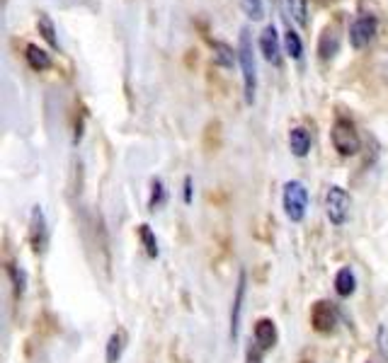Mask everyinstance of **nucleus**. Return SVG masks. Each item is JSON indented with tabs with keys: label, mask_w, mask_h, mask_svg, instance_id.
<instances>
[{
	"label": "nucleus",
	"mask_w": 388,
	"mask_h": 363,
	"mask_svg": "<svg viewBox=\"0 0 388 363\" xmlns=\"http://www.w3.org/2000/svg\"><path fill=\"white\" fill-rule=\"evenodd\" d=\"M139 240L141 245H144L146 254L148 257H158V240H156V233L151 230V226H139Z\"/></svg>",
	"instance_id": "obj_20"
},
{
	"label": "nucleus",
	"mask_w": 388,
	"mask_h": 363,
	"mask_svg": "<svg viewBox=\"0 0 388 363\" xmlns=\"http://www.w3.org/2000/svg\"><path fill=\"white\" fill-rule=\"evenodd\" d=\"M10 279H13V291H15V298H20V295L24 293V284H27V276H24V272L20 267H10Z\"/></svg>",
	"instance_id": "obj_23"
},
{
	"label": "nucleus",
	"mask_w": 388,
	"mask_h": 363,
	"mask_svg": "<svg viewBox=\"0 0 388 363\" xmlns=\"http://www.w3.org/2000/svg\"><path fill=\"white\" fill-rule=\"evenodd\" d=\"M330 143L342 157H352L361 150V138L350 119H335L330 129Z\"/></svg>",
	"instance_id": "obj_2"
},
{
	"label": "nucleus",
	"mask_w": 388,
	"mask_h": 363,
	"mask_svg": "<svg viewBox=\"0 0 388 363\" xmlns=\"http://www.w3.org/2000/svg\"><path fill=\"white\" fill-rule=\"evenodd\" d=\"M238 61H241V70H243L245 102L253 105L255 95H258V61H255L253 34H250L248 27H243L241 37H238Z\"/></svg>",
	"instance_id": "obj_1"
},
{
	"label": "nucleus",
	"mask_w": 388,
	"mask_h": 363,
	"mask_svg": "<svg viewBox=\"0 0 388 363\" xmlns=\"http://www.w3.org/2000/svg\"><path fill=\"white\" fill-rule=\"evenodd\" d=\"M289 148L296 157H306L311 150V134L304 129V126H294L289 131Z\"/></svg>",
	"instance_id": "obj_13"
},
{
	"label": "nucleus",
	"mask_w": 388,
	"mask_h": 363,
	"mask_svg": "<svg viewBox=\"0 0 388 363\" xmlns=\"http://www.w3.org/2000/svg\"><path fill=\"white\" fill-rule=\"evenodd\" d=\"M163 203H165V187H163L161 180H153L151 182V201H148V206H151V211H156V208H161Z\"/></svg>",
	"instance_id": "obj_22"
},
{
	"label": "nucleus",
	"mask_w": 388,
	"mask_h": 363,
	"mask_svg": "<svg viewBox=\"0 0 388 363\" xmlns=\"http://www.w3.org/2000/svg\"><path fill=\"white\" fill-rule=\"evenodd\" d=\"M284 213L291 223H301L306 218V211H308V189L304 187V182L291 180L284 184Z\"/></svg>",
	"instance_id": "obj_3"
},
{
	"label": "nucleus",
	"mask_w": 388,
	"mask_h": 363,
	"mask_svg": "<svg viewBox=\"0 0 388 363\" xmlns=\"http://www.w3.org/2000/svg\"><path fill=\"white\" fill-rule=\"evenodd\" d=\"M37 27H39V34H42L47 42L54 46V49H59V37H56V27L54 22H51V17L47 13H39V20H37Z\"/></svg>",
	"instance_id": "obj_18"
},
{
	"label": "nucleus",
	"mask_w": 388,
	"mask_h": 363,
	"mask_svg": "<svg viewBox=\"0 0 388 363\" xmlns=\"http://www.w3.org/2000/svg\"><path fill=\"white\" fill-rule=\"evenodd\" d=\"M260 51H262L264 61L272 65L282 63V44H279V34L274 24H267L260 34Z\"/></svg>",
	"instance_id": "obj_8"
},
{
	"label": "nucleus",
	"mask_w": 388,
	"mask_h": 363,
	"mask_svg": "<svg viewBox=\"0 0 388 363\" xmlns=\"http://www.w3.org/2000/svg\"><path fill=\"white\" fill-rule=\"evenodd\" d=\"M376 32H379V20L369 13L359 15L350 27V44L355 49H366L376 39Z\"/></svg>",
	"instance_id": "obj_5"
},
{
	"label": "nucleus",
	"mask_w": 388,
	"mask_h": 363,
	"mask_svg": "<svg viewBox=\"0 0 388 363\" xmlns=\"http://www.w3.org/2000/svg\"><path fill=\"white\" fill-rule=\"evenodd\" d=\"M340 51V32H338V24H328L323 29L318 39V54L323 61H333L335 54Z\"/></svg>",
	"instance_id": "obj_11"
},
{
	"label": "nucleus",
	"mask_w": 388,
	"mask_h": 363,
	"mask_svg": "<svg viewBox=\"0 0 388 363\" xmlns=\"http://www.w3.org/2000/svg\"><path fill=\"white\" fill-rule=\"evenodd\" d=\"M29 242H32V247L37 254H42L44 249H47V242H49L47 218H44V211L39 206H34L32 216H29Z\"/></svg>",
	"instance_id": "obj_7"
},
{
	"label": "nucleus",
	"mask_w": 388,
	"mask_h": 363,
	"mask_svg": "<svg viewBox=\"0 0 388 363\" xmlns=\"http://www.w3.org/2000/svg\"><path fill=\"white\" fill-rule=\"evenodd\" d=\"M245 291H248V274L241 272V274H238V284H236V298H233V305H231V339L233 341H236L238 334H241Z\"/></svg>",
	"instance_id": "obj_9"
},
{
	"label": "nucleus",
	"mask_w": 388,
	"mask_h": 363,
	"mask_svg": "<svg viewBox=\"0 0 388 363\" xmlns=\"http://www.w3.org/2000/svg\"><path fill=\"white\" fill-rule=\"evenodd\" d=\"M126 332L124 330H114L107 339V349H105V361L107 363H119L121 354L126 349Z\"/></svg>",
	"instance_id": "obj_12"
},
{
	"label": "nucleus",
	"mask_w": 388,
	"mask_h": 363,
	"mask_svg": "<svg viewBox=\"0 0 388 363\" xmlns=\"http://www.w3.org/2000/svg\"><path fill=\"white\" fill-rule=\"evenodd\" d=\"M185 203H192V177L185 180Z\"/></svg>",
	"instance_id": "obj_25"
},
{
	"label": "nucleus",
	"mask_w": 388,
	"mask_h": 363,
	"mask_svg": "<svg viewBox=\"0 0 388 363\" xmlns=\"http://www.w3.org/2000/svg\"><path fill=\"white\" fill-rule=\"evenodd\" d=\"M241 8L250 20L264 17V0H241Z\"/></svg>",
	"instance_id": "obj_21"
},
{
	"label": "nucleus",
	"mask_w": 388,
	"mask_h": 363,
	"mask_svg": "<svg viewBox=\"0 0 388 363\" xmlns=\"http://www.w3.org/2000/svg\"><path fill=\"white\" fill-rule=\"evenodd\" d=\"M24 59H27V63L32 70H47L51 65V56L44 49H39L37 44H27V49H24Z\"/></svg>",
	"instance_id": "obj_15"
},
{
	"label": "nucleus",
	"mask_w": 388,
	"mask_h": 363,
	"mask_svg": "<svg viewBox=\"0 0 388 363\" xmlns=\"http://www.w3.org/2000/svg\"><path fill=\"white\" fill-rule=\"evenodd\" d=\"M253 337H255V344H258L260 351H269L274 349V344H277L279 334H277V325H274V320L269 318H260L255 322V330H253Z\"/></svg>",
	"instance_id": "obj_10"
},
{
	"label": "nucleus",
	"mask_w": 388,
	"mask_h": 363,
	"mask_svg": "<svg viewBox=\"0 0 388 363\" xmlns=\"http://www.w3.org/2000/svg\"><path fill=\"white\" fill-rule=\"evenodd\" d=\"M287 10L296 24L308 27V0H287Z\"/></svg>",
	"instance_id": "obj_16"
},
{
	"label": "nucleus",
	"mask_w": 388,
	"mask_h": 363,
	"mask_svg": "<svg viewBox=\"0 0 388 363\" xmlns=\"http://www.w3.org/2000/svg\"><path fill=\"white\" fill-rule=\"evenodd\" d=\"M338 325V313H335L333 303L328 300H318L311 308V327H313L318 334H330Z\"/></svg>",
	"instance_id": "obj_6"
},
{
	"label": "nucleus",
	"mask_w": 388,
	"mask_h": 363,
	"mask_svg": "<svg viewBox=\"0 0 388 363\" xmlns=\"http://www.w3.org/2000/svg\"><path fill=\"white\" fill-rule=\"evenodd\" d=\"M211 46H214V54H216L218 63H221L223 68H231L233 61H236V56H238V51H233V46L226 42H211Z\"/></svg>",
	"instance_id": "obj_17"
},
{
	"label": "nucleus",
	"mask_w": 388,
	"mask_h": 363,
	"mask_svg": "<svg viewBox=\"0 0 388 363\" xmlns=\"http://www.w3.org/2000/svg\"><path fill=\"white\" fill-rule=\"evenodd\" d=\"M284 46H287V54L294 61H299L301 56H304V42H301L299 32H294L291 27L287 29V34H284Z\"/></svg>",
	"instance_id": "obj_19"
},
{
	"label": "nucleus",
	"mask_w": 388,
	"mask_h": 363,
	"mask_svg": "<svg viewBox=\"0 0 388 363\" xmlns=\"http://www.w3.org/2000/svg\"><path fill=\"white\" fill-rule=\"evenodd\" d=\"M350 194L345 192L338 184H333V187L328 189V194H325V213H328L330 223L333 226H345L347 216H350Z\"/></svg>",
	"instance_id": "obj_4"
},
{
	"label": "nucleus",
	"mask_w": 388,
	"mask_h": 363,
	"mask_svg": "<svg viewBox=\"0 0 388 363\" xmlns=\"http://www.w3.org/2000/svg\"><path fill=\"white\" fill-rule=\"evenodd\" d=\"M245 363H262V351H260V349H250Z\"/></svg>",
	"instance_id": "obj_24"
},
{
	"label": "nucleus",
	"mask_w": 388,
	"mask_h": 363,
	"mask_svg": "<svg viewBox=\"0 0 388 363\" xmlns=\"http://www.w3.org/2000/svg\"><path fill=\"white\" fill-rule=\"evenodd\" d=\"M357 288V279H355V272H352L350 267H342L338 274H335V291H338V295L342 298H350L352 293H355Z\"/></svg>",
	"instance_id": "obj_14"
}]
</instances>
